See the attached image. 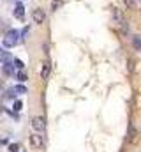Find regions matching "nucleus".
Instances as JSON below:
<instances>
[{
    "mask_svg": "<svg viewBox=\"0 0 141 152\" xmlns=\"http://www.w3.org/2000/svg\"><path fill=\"white\" fill-rule=\"evenodd\" d=\"M60 5H62V0H53L51 2V11H57Z\"/></svg>",
    "mask_w": 141,
    "mask_h": 152,
    "instance_id": "f8f14e48",
    "label": "nucleus"
},
{
    "mask_svg": "<svg viewBox=\"0 0 141 152\" xmlns=\"http://www.w3.org/2000/svg\"><path fill=\"white\" fill-rule=\"evenodd\" d=\"M20 36H21V32L20 30H9L7 34H5V37H4V48H14L18 42H20Z\"/></svg>",
    "mask_w": 141,
    "mask_h": 152,
    "instance_id": "f257e3e1",
    "label": "nucleus"
},
{
    "mask_svg": "<svg viewBox=\"0 0 141 152\" xmlns=\"http://www.w3.org/2000/svg\"><path fill=\"white\" fill-rule=\"evenodd\" d=\"M32 20H34V23H42V21L46 20L44 11H42V9H34V12H32Z\"/></svg>",
    "mask_w": 141,
    "mask_h": 152,
    "instance_id": "20e7f679",
    "label": "nucleus"
},
{
    "mask_svg": "<svg viewBox=\"0 0 141 152\" xmlns=\"http://www.w3.org/2000/svg\"><path fill=\"white\" fill-rule=\"evenodd\" d=\"M18 81H21V83H25V81H27V73H23V71H20V73H18Z\"/></svg>",
    "mask_w": 141,
    "mask_h": 152,
    "instance_id": "ddd939ff",
    "label": "nucleus"
},
{
    "mask_svg": "<svg viewBox=\"0 0 141 152\" xmlns=\"http://www.w3.org/2000/svg\"><path fill=\"white\" fill-rule=\"evenodd\" d=\"M12 64H14V67H18V69H23V66H25L20 58H14V60H12Z\"/></svg>",
    "mask_w": 141,
    "mask_h": 152,
    "instance_id": "4468645a",
    "label": "nucleus"
},
{
    "mask_svg": "<svg viewBox=\"0 0 141 152\" xmlns=\"http://www.w3.org/2000/svg\"><path fill=\"white\" fill-rule=\"evenodd\" d=\"M129 142H131V143H134V142H136V129H134V126H132V124L129 126Z\"/></svg>",
    "mask_w": 141,
    "mask_h": 152,
    "instance_id": "9d476101",
    "label": "nucleus"
},
{
    "mask_svg": "<svg viewBox=\"0 0 141 152\" xmlns=\"http://www.w3.org/2000/svg\"><path fill=\"white\" fill-rule=\"evenodd\" d=\"M9 151H11V152H16V151H18V143H12V145L9 147Z\"/></svg>",
    "mask_w": 141,
    "mask_h": 152,
    "instance_id": "dca6fc26",
    "label": "nucleus"
},
{
    "mask_svg": "<svg viewBox=\"0 0 141 152\" xmlns=\"http://www.w3.org/2000/svg\"><path fill=\"white\" fill-rule=\"evenodd\" d=\"M125 4H127V5L131 7V5H132V0H125Z\"/></svg>",
    "mask_w": 141,
    "mask_h": 152,
    "instance_id": "f3484780",
    "label": "nucleus"
},
{
    "mask_svg": "<svg viewBox=\"0 0 141 152\" xmlns=\"http://www.w3.org/2000/svg\"><path fill=\"white\" fill-rule=\"evenodd\" d=\"M2 73H4L5 76H12L14 75V64L9 62V60H5L4 66H2Z\"/></svg>",
    "mask_w": 141,
    "mask_h": 152,
    "instance_id": "39448f33",
    "label": "nucleus"
},
{
    "mask_svg": "<svg viewBox=\"0 0 141 152\" xmlns=\"http://www.w3.org/2000/svg\"><path fill=\"white\" fill-rule=\"evenodd\" d=\"M32 127H34L35 133L44 134V131H46V120H44V117H34L32 118Z\"/></svg>",
    "mask_w": 141,
    "mask_h": 152,
    "instance_id": "f03ea898",
    "label": "nucleus"
},
{
    "mask_svg": "<svg viewBox=\"0 0 141 152\" xmlns=\"http://www.w3.org/2000/svg\"><path fill=\"white\" fill-rule=\"evenodd\" d=\"M21 106H23V103L18 99V101H14V106H12V110H14V112H20V110H21Z\"/></svg>",
    "mask_w": 141,
    "mask_h": 152,
    "instance_id": "2eb2a0df",
    "label": "nucleus"
},
{
    "mask_svg": "<svg viewBox=\"0 0 141 152\" xmlns=\"http://www.w3.org/2000/svg\"><path fill=\"white\" fill-rule=\"evenodd\" d=\"M14 18L20 20V21H25V5L23 4H18L14 7Z\"/></svg>",
    "mask_w": 141,
    "mask_h": 152,
    "instance_id": "7ed1b4c3",
    "label": "nucleus"
},
{
    "mask_svg": "<svg viewBox=\"0 0 141 152\" xmlns=\"http://www.w3.org/2000/svg\"><path fill=\"white\" fill-rule=\"evenodd\" d=\"M132 46H134L136 50H140V48H141V37H138V36H136V37L132 39Z\"/></svg>",
    "mask_w": 141,
    "mask_h": 152,
    "instance_id": "9b49d317",
    "label": "nucleus"
},
{
    "mask_svg": "<svg viewBox=\"0 0 141 152\" xmlns=\"http://www.w3.org/2000/svg\"><path fill=\"white\" fill-rule=\"evenodd\" d=\"M0 87H2V81H0Z\"/></svg>",
    "mask_w": 141,
    "mask_h": 152,
    "instance_id": "a211bd4d",
    "label": "nucleus"
},
{
    "mask_svg": "<svg viewBox=\"0 0 141 152\" xmlns=\"http://www.w3.org/2000/svg\"><path fill=\"white\" fill-rule=\"evenodd\" d=\"M49 71H51V64H44V66H42V71H41V78H42V80H48Z\"/></svg>",
    "mask_w": 141,
    "mask_h": 152,
    "instance_id": "1a4fd4ad",
    "label": "nucleus"
},
{
    "mask_svg": "<svg viewBox=\"0 0 141 152\" xmlns=\"http://www.w3.org/2000/svg\"><path fill=\"white\" fill-rule=\"evenodd\" d=\"M30 143L34 145V147H42V136H41V133H34L32 136H30Z\"/></svg>",
    "mask_w": 141,
    "mask_h": 152,
    "instance_id": "423d86ee",
    "label": "nucleus"
},
{
    "mask_svg": "<svg viewBox=\"0 0 141 152\" xmlns=\"http://www.w3.org/2000/svg\"><path fill=\"white\" fill-rule=\"evenodd\" d=\"M113 20H115L116 23H122V21H124V14H122L120 9H116V7H113Z\"/></svg>",
    "mask_w": 141,
    "mask_h": 152,
    "instance_id": "6e6552de",
    "label": "nucleus"
},
{
    "mask_svg": "<svg viewBox=\"0 0 141 152\" xmlns=\"http://www.w3.org/2000/svg\"><path fill=\"white\" fill-rule=\"evenodd\" d=\"M12 92H14V96H21V94L25 96L28 90H27V87H25V85H21V83H20V85H14V87H12Z\"/></svg>",
    "mask_w": 141,
    "mask_h": 152,
    "instance_id": "0eeeda50",
    "label": "nucleus"
}]
</instances>
